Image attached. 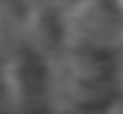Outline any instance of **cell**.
I'll return each mask as SVG.
<instances>
[{
    "instance_id": "obj_1",
    "label": "cell",
    "mask_w": 123,
    "mask_h": 114,
    "mask_svg": "<svg viewBox=\"0 0 123 114\" xmlns=\"http://www.w3.org/2000/svg\"><path fill=\"white\" fill-rule=\"evenodd\" d=\"M120 6H123V0H120Z\"/></svg>"
}]
</instances>
